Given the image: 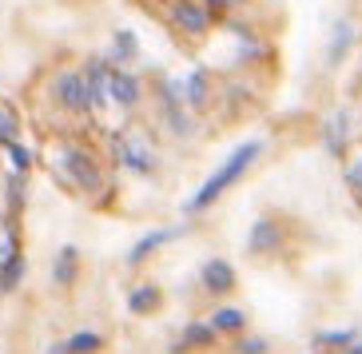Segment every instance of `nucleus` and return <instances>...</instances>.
I'll return each mask as SVG.
<instances>
[{
	"instance_id": "1",
	"label": "nucleus",
	"mask_w": 362,
	"mask_h": 354,
	"mask_svg": "<svg viewBox=\"0 0 362 354\" xmlns=\"http://www.w3.org/2000/svg\"><path fill=\"white\" fill-rule=\"evenodd\" d=\"M259 151H263V143H259V140H247L243 148H235L231 155L223 160V167H219V172H215L211 179H207V183L199 187V191H195L192 199H187V211H203L207 203H215V199H219V195H223L227 187H231V183L239 179V175H243L247 167H251V163L259 160Z\"/></svg>"
},
{
	"instance_id": "2",
	"label": "nucleus",
	"mask_w": 362,
	"mask_h": 354,
	"mask_svg": "<svg viewBox=\"0 0 362 354\" xmlns=\"http://www.w3.org/2000/svg\"><path fill=\"white\" fill-rule=\"evenodd\" d=\"M60 172H64L76 187H84V191H100V187H104V175H100L96 160L80 148H68L64 155H60Z\"/></svg>"
},
{
	"instance_id": "3",
	"label": "nucleus",
	"mask_w": 362,
	"mask_h": 354,
	"mask_svg": "<svg viewBox=\"0 0 362 354\" xmlns=\"http://www.w3.org/2000/svg\"><path fill=\"white\" fill-rule=\"evenodd\" d=\"M116 155L128 163L132 172H151V167H156V151H151L148 140L136 136V131H119L116 136Z\"/></svg>"
},
{
	"instance_id": "4",
	"label": "nucleus",
	"mask_w": 362,
	"mask_h": 354,
	"mask_svg": "<svg viewBox=\"0 0 362 354\" xmlns=\"http://www.w3.org/2000/svg\"><path fill=\"white\" fill-rule=\"evenodd\" d=\"M56 100L68 107V112H88L92 107V92L84 84V72H64L56 80Z\"/></svg>"
},
{
	"instance_id": "5",
	"label": "nucleus",
	"mask_w": 362,
	"mask_h": 354,
	"mask_svg": "<svg viewBox=\"0 0 362 354\" xmlns=\"http://www.w3.org/2000/svg\"><path fill=\"white\" fill-rule=\"evenodd\" d=\"M175 20H180V28L187 36H203V33H207V24H211V16H207V4L180 0V4H175Z\"/></svg>"
},
{
	"instance_id": "6",
	"label": "nucleus",
	"mask_w": 362,
	"mask_h": 354,
	"mask_svg": "<svg viewBox=\"0 0 362 354\" xmlns=\"http://www.w3.org/2000/svg\"><path fill=\"white\" fill-rule=\"evenodd\" d=\"M203 287L211 290V295H227L235 287V271L227 259H207L203 263Z\"/></svg>"
},
{
	"instance_id": "7",
	"label": "nucleus",
	"mask_w": 362,
	"mask_h": 354,
	"mask_svg": "<svg viewBox=\"0 0 362 354\" xmlns=\"http://www.w3.org/2000/svg\"><path fill=\"white\" fill-rule=\"evenodd\" d=\"M107 96L116 100V104H124V107L139 104V80L128 76V72H119V68H112V72H107Z\"/></svg>"
},
{
	"instance_id": "8",
	"label": "nucleus",
	"mask_w": 362,
	"mask_h": 354,
	"mask_svg": "<svg viewBox=\"0 0 362 354\" xmlns=\"http://www.w3.org/2000/svg\"><path fill=\"white\" fill-rule=\"evenodd\" d=\"M180 235H183V227H163V231H151V235H144V239L136 243V247L128 251V263L136 267V263H144V259H148L151 251H160L163 243H171V239H180Z\"/></svg>"
},
{
	"instance_id": "9",
	"label": "nucleus",
	"mask_w": 362,
	"mask_h": 354,
	"mask_svg": "<svg viewBox=\"0 0 362 354\" xmlns=\"http://www.w3.org/2000/svg\"><path fill=\"white\" fill-rule=\"evenodd\" d=\"M180 100H187L192 107H203L211 100V92H207V72L203 68H195L187 80H180Z\"/></svg>"
},
{
	"instance_id": "10",
	"label": "nucleus",
	"mask_w": 362,
	"mask_h": 354,
	"mask_svg": "<svg viewBox=\"0 0 362 354\" xmlns=\"http://www.w3.org/2000/svg\"><path fill=\"white\" fill-rule=\"evenodd\" d=\"M107 72H112V68H107L104 60H92V64L84 68V84H88V92H92V104H104V96H107Z\"/></svg>"
},
{
	"instance_id": "11",
	"label": "nucleus",
	"mask_w": 362,
	"mask_h": 354,
	"mask_svg": "<svg viewBox=\"0 0 362 354\" xmlns=\"http://www.w3.org/2000/svg\"><path fill=\"white\" fill-rule=\"evenodd\" d=\"M76 263H80L76 247H60V255H56V267H52V283H56V287H72Z\"/></svg>"
},
{
	"instance_id": "12",
	"label": "nucleus",
	"mask_w": 362,
	"mask_h": 354,
	"mask_svg": "<svg viewBox=\"0 0 362 354\" xmlns=\"http://www.w3.org/2000/svg\"><path fill=\"white\" fill-rule=\"evenodd\" d=\"M100 346H104V338H100L96 331H80V334H72V338L64 343V350L68 354H96Z\"/></svg>"
},
{
	"instance_id": "13",
	"label": "nucleus",
	"mask_w": 362,
	"mask_h": 354,
	"mask_svg": "<svg viewBox=\"0 0 362 354\" xmlns=\"http://www.w3.org/2000/svg\"><path fill=\"white\" fill-rule=\"evenodd\" d=\"M243 311H235V307H223V311H215L211 314V331H227V334H235V331H243Z\"/></svg>"
},
{
	"instance_id": "14",
	"label": "nucleus",
	"mask_w": 362,
	"mask_h": 354,
	"mask_svg": "<svg viewBox=\"0 0 362 354\" xmlns=\"http://www.w3.org/2000/svg\"><path fill=\"white\" fill-rule=\"evenodd\" d=\"M351 40H354V24L351 20H339V24H334V40H330V60H342L346 48H351Z\"/></svg>"
},
{
	"instance_id": "15",
	"label": "nucleus",
	"mask_w": 362,
	"mask_h": 354,
	"mask_svg": "<svg viewBox=\"0 0 362 354\" xmlns=\"http://www.w3.org/2000/svg\"><path fill=\"white\" fill-rule=\"evenodd\" d=\"M156 302H160V290H156V287H136V290H132V295H128V307H132V311H136V314L151 311Z\"/></svg>"
},
{
	"instance_id": "16",
	"label": "nucleus",
	"mask_w": 362,
	"mask_h": 354,
	"mask_svg": "<svg viewBox=\"0 0 362 354\" xmlns=\"http://www.w3.org/2000/svg\"><path fill=\"white\" fill-rule=\"evenodd\" d=\"M21 275H24V259L21 255H12L4 267H0V290H12L16 283H21Z\"/></svg>"
},
{
	"instance_id": "17",
	"label": "nucleus",
	"mask_w": 362,
	"mask_h": 354,
	"mask_svg": "<svg viewBox=\"0 0 362 354\" xmlns=\"http://www.w3.org/2000/svg\"><path fill=\"white\" fill-rule=\"evenodd\" d=\"M112 56H116V64L136 60V36H132V33H116V40H112Z\"/></svg>"
},
{
	"instance_id": "18",
	"label": "nucleus",
	"mask_w": 362,
	"mask_h": 354,
	"mask_svg": "<svg viewBox=\"0 0 362 354\" xmlns=\"http://www.w3.org/2000/svg\"><path fill=\"white\" fill-rule=\"evenodd\" d=\"M275 247V227L271 223H255V231H251V251H271Z\"/></svg>"
},
{
	"instance_id": "19",
	"label": "nucleus",
	"mask_w": 362,
	"mask_h": 354,
	"mask_svg": "<svg viewBox=\"0 0 362 354\" xmlns=\"http://www.w3.org/2000/svg\"><path fill=\"white\" fill-rule=\"evenodd\" d=\"M16 131H21V119L12 116L8 107H0V143H12L16 140Z\"/></svg>"
},
{
	"instance_id": "20",
	"label": "nucleus",
	"mask_w": 362,
	"mask_h": 354,
	"mask_svg": "<svg viewBox=\"0 0 362 354\" xmlns=\"http://www.w3.org/2000/svg\"><path fill=\"white\" fill-rule=\"evenodd\" d=\"M8 155H12V167H16V172H28V163H33V151H28V148L8 143Z\"/></svg>"
},
{
	"instance_id": "21",
	"label": "nucleus",
	"mask_w": 362,
	"mask_h": 354,
	"mask_svg": "<svg viewBox=\"0 0 362 354\" xmlns=\"http://www.w3.org/2000/svg\"><path fill=\"white\" fill-rule=\"evenodd\" d=\"M211 338H215L211 322H207V326H187V334H183V343H192V346H199V343H211Z\"/></svg>"
},
{
	"instance_id": "22",
	"label": "nucleus",
	"mask_w": 362,
	"mask_h": 354,
	"mask_svg": "<svg viewBox=\"0 0 362 354\" xmlns=\"http://www.w3.org/2000/svg\"><path fill=\"white\" fill-rule=\"evenodd\" d=\"M351 338H354L351 331H327V334H319V343H322V346H346Z\"/></svg>"
},
{
	"instance_id": "23",
	"label": "nucleus",
	"mask_w": 362,
	"mask_h": 354,
	"mask_svg": "<svg viewBox=\"0 0 362 354\" xmlns=\"http://www.w3.org/2000/svg\"><path fill=\"white\" fill-rule=\"evenodd\" d=\"M239 354H267V343L263 338H243V343H239Z\"/></svg>"
},
{
	"instance_id": "24",
	"label": "nucleus",
	"mask_w": 362,
	"mask_h": 354,
	"mask_svg": "<svg viewBox=\"0 0 362 354\" xmlns=\"http://www.w3.org/2000/svg\"><path fill=\"white\" fill-rule=\"evenodd\" d=\"M16 255V247H12V239H0V267L8 263V259Z\"/></svg>"
},
{
	"instance_id": "25",
	"label": "nucleus",
	"mask_w": 362,
	"mask_h": 354,
	"mask_svg": "<svg viewBox=\"0 0 362 354\" xmlns=\"http://www.w3.org/2000/svg\"><path fill=\"white\" fill-rule=\"evenodd\" d=\"M351 187H354V191H362V160L351 163Z\"/></svg>"
},
{
	"instance_id": "26",
	"label": "nucleus",
	"mask_w": 362,
	"mask_h": 354,
	"mask_svg": "<svg viewBox=\"0 0 362 354\" xmlns=\"http://www.w3.org/2000/svg\"><path fill=\"white\" fill-rule=\"evenodd\" d=\"M207 4H215V8H235L239 0H207Z\"/></svg>"
},
{
	"instance_id": "27",
	"label": "nucleus",
	"mask_w": 362,
	"mask_h": 354,
	"mask_svg": "<svg viewBox=\"0 0 362 354\" xmlns=\"http://www.w3.org/2000/svg\"><path fill=\"white\" fill-rule=\"evenodd\" d=\"M48 354H68V350H64V346H52V350H48Z\"/></svg>"
},
{
	"instance_id": "28",
	"label": "nucleus",
	"mask_w": 362,
	"mask_h": 354,
	"mask_svg": "<svg viewBox=\"0 0 362 354\" xmlns=\"http://www.w3.org/2000/svg\"><path fill=\"white\" fill-rule=\"evenodd\" d=\"M346 354H362V346H354V350H346Z\"/></svg>"
}]
</instances>
